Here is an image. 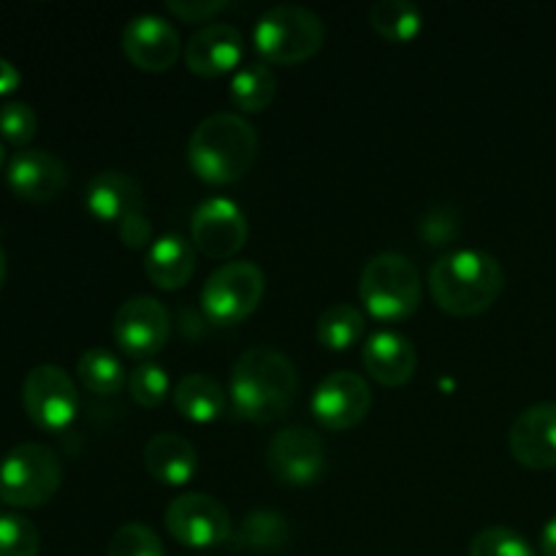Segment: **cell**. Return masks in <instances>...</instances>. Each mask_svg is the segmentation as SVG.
Here are the masks:
<instances>
[{
	"label": "cell",
	"instance_id": "obj_24",
	"mask_svg": "<svg viewBox=\"0 0 556 556\" xmlns=\"http://www.w3.org/2000/svg\"><path fill=\"white\" fill-rule=\"evenodd\" d=\"M369 22L389 41H410L421 30L424 14L413 0H378L369 9Z\"/></svg>",
	"mask_w": 556,
	"mask_h": 556
},
{
	"label": "cell",
	"instance_id": "obj_31",
	"mask_svg": "<svg viewBox=\"0 0 556 556\" xmlns=\"http://www.w3.org/2000/svg\"><path fill=\"white\" fill-rule=\"evenodd\" d=\"M128 389L139 405L155 407L168 396V375L157 362H141L130 369Z\"/></svg>",
	"mask_w": 556,
	"mask_h": 556
},
{
	"label": "cell",
	"instance_id": "obj_25",
	"mask_svg": "<svg viewBox=\"0 0 556 556\" xmlns=\"http://www.w3.org/2000/svg\"><path fill=\"white\" fill-rule=\"evenodd\" d=\"M364 313L353 304H331L320 313L318 326H315V337L329 351H345V348L356 345L364 334Z\"/></svg>",
	"mask_w": 556,
	"mask_h": 556
},
{
	"label": "cell",
	"instance_id": "obj_2",
	"mask_svg": "<svg viewBox=\"0 0 556 556\" xmlns=\"http://www.w3.org/2000/svg\"><path fill=\"white\" fill-rule=\"evenodd\" d=\"M258 155V134L237 112H215L201 119L188 141L190 168L204 182L231 185L250 172Z\"/></svg>",
	"mask_w": 556,
	"mask_h": 556
},
{
	"label": "cell",
	"instance_id": "obj_37",
	"mask_svg": "<svg viewBox=\"0 0 556 556\" xmlns=\"http://www.w3.org/2000/svg\"><path fill=\"white\" fill-rule=\"evenodd\" d=\"M541 554L543 556H556V516L546 521L541 532Z\"/></svg>",
	"mask_w": 556,
	"mask_h": 556
},
{
	"label": "cell",
	"instance_id": "obj_12",
	"mask_svg": "<svg viewBox=\"0 0 556 556\" xmlns=\"http://www.w3.org/2000/svg\"><path fill=\"white\" fill-rule=\"evenodd\" d=\"M112 331L117 345L134 358H150L172 334V315L155 296H130L114 313Z\"/></svg>",
	"mask_w": 556,
	"mask_h": 556
},
{
	"label": "cell",
	"instance_id": "obj_1",
	"mask_svg": "<svg viewBox=\"0 0 556 556\" xmlns=\"http://www.w3.org/2000/svg\"><path fill=\"white\" fill-rule=\"evenodd\" d=\"M231 402L248 421L269 424L296 402L299 375L291 358L271 345L248 348L231 372Z\"/></svg>",
	"mask_w": 556,
	"mask_h": 556
},
{
	"label": "cell",
	"instance_id": "obj_18",
	"mask_svg": "<svg viewBox=\"0 0 556 556\" xmlns=\"http://www.w3.org/2000/svg\"><path fill=\"white\" fill-rule=\"evenodd\" d=\"M362 362L378 383L402 386L413 378L418 358L410 337L394 329H378L364 342Z\"/></svg>",
	"mask_w": 556,
	"mask_h": 556
},
{
	"label": "cell",
	"instance_id": "obj_13",
	"mask_svg": "<svg viewBox=\"0 0 556 556\" xmlns=\"http://www.w3.org/2000/svg\"><path fill=\"white\" fill-rule=\"evenodd\" d=\"M372 405V391L367 380L356 372L326 375L313 394V413L326 429H351L362 421Z\"/></svg>",
	"mask_w": 556,
	"mask_h": 556
},
{
	"label": "cell",
	"instance_id": "obj_30",
	"mask_svg": "<svg viewBox=\"0 0 556 556\" xmlns=\"http://www.w3.org/2000/svg\"><path fill=\"white\" fill-rule=\"evenodd\" d=\"M41 535L36 525L20 514L0 516V556H38Z\"/></svg>",
	"mask_w": 556,
	"mask_h": 556
},
{
	"label": "cell",
	"instance_id": "obj_21",
	"mask_svg": "<svg viewBox=\"0 0 556 556\" xmlns=\"http://www.w3.org/2000/svg\"><path fill=\"white\" fill-rule=\"evenodd\" d=\"M144 465L155 481L182 486L193 478L199 454H195V445L182 434L161 432L144 445Z\"/></svg>",
	"mask_w": 556,
	"mask_h": 556
},
{
	"label": "cell",
	"instance_id": "obj_27",
	"mask_svg": "<svg viewBox=\"0 0 556 556\" xmlns=\"http://www.w3.org/2000/svg\"><path fill=\"white\" fill-rule=\"evenodd\" d=\"M277 81L269 65L248 63L231 76V101L244 112H261L275 101Z\"/></svg>",
	"mask_w": 556,
	"mask_h": 556
},
{
	"label": "cell",
	"instance_id": "obj_29",
	"mask_svg": "<svg viewBox=\"0 0 556 556\" xmlns=\"http://www.w3.org/2000/svg\"><path fill=\"white\" fill-rule=\"evenodd\" d=\"M470 556H538L525 535L510 527H486L470 543Z\"/></svg>",
	"mask_w": 556,
	"mask_h": 556
},
{
	"label": "cell",
	"instance_id": "obj_32",
	"mask_svg": "<svg viewBox=\"0 0 556 556\" xmlns=\"http://www.w3.org/2000/svg\"><path fill=\"white\" fill-rule=\"evenodd\" d=\"M38 119L27 103L22 101H9L0 106V136L11 144L22 147L36 136Z\"/></svg>",
	"mask_w": 556,
	"mask_h": 556
},
{
	"label": "cell",
	"instance_id": "obj_22",
	"mask_svg": "<svg viewBox=\"0 0 556 556\" xmlns=\"http://www.w3.org/2000/svg\"><path fill=\"white\" fill-rule=\"evenodd\" d=\"M233 548L255 554H275L291 543V527L280 510L271 508H255L239 521L237 532L231 535Z\"/></svg>",
	"mask_w": 556,
	"mask_h": 556
},
{
	"label": "cell",
	"instance_id": "obj_20",
	"mask_svg": "<svg viewBox=\"0 0 556 556\" xmlns=\"http://www.w3.org/2000/svg\"><path fill=\"white\" fill-rule=\"evenodd\" d=\"M144 271L152 286L163 288V291H177V288L188 286L195 271V255L190 239H185L177 231L152 239V244L147 248Z\"/></svg>",
	"mask_w": 556,
	"mask_h": 556
},
{
	"label": "cell",
	"instance_id": "obj_4",
	"mask_svg": "<svg viewBox=\"0 0 556 556\" xmlns=\"http://www.w3.org/2000/svg\"><path fill=\"white\" fill-rule=\"evenodd\" d=\"M421 275L407 255L383 250L364 264L358 296L378 320H405L421 304Z\"/></svg>",
	"mask_w": 556,
	"mask_h": 556
},
{
	"label": "cell",
	"instance_id": "obj_17",
	"mask_svg": "<svg viewBox=\"0 0 556 556\" xmlns=\"http://www.w3.org/2000/svg\"><path fill=\"white\" fill-rule=\"evenodd\" d=\"M5 182L25 201H52L65 188V163L47 150H20L9 161Z\"/></svg>",
	"mask_w": 556,
	"mask_h": 556
},
{
	"label": "cell",
	"instance_id": "obj_35",
	"mask_svg": "<svg viewBox=\"0 0 556 556\" xmlns=\"http://www.w3.org/2000/svg\"><path fill=\"white\" fill-rule=\"evenodd\" d=\"M168 11L188 22H201L215 16L228 5V0H168Z\"/></svg>",
	"mask_w": 556,
	"mask_h": 556
},
{
	"label": "cell",
	"instance_id": "obj_10",
	"mask_svg": "<svg viewBox=\"0 0 556 556\" xmlns=\"http://www.w3.org/2000/svg\"><path fill=\"white\" fill-rule=\"evenodd\" d=\"M266 465L277 481L307 486L326 472V445L318 432L302 424H291L269 440Z\"/></svg>",
	"mask_w": 556,
	"mask_h": 556
},
{
	"label": "cell",
	"instance_id": "obj_15",
	"mask_svg": "<svg viewBox=\"0 0 556 556\" xmlns=\"http://www.w3.org/2000/svg\"><path fill=\"white\" fill-rule=\"evenodd\" d=\"M510 454L532 470L556 467V402L527 407L510 427Z\"/></svg>",
	"mask_w": 556,
	"mask_h": 556
},
{
	"label": "cell",
	"instance_id": "obj_16",
	"mask_svg": "<svg viewBox=\"0 0 556 556\" xmlns=\"http://www.w3.org/2000/svg\"><path fill=\"white\" fill-rule=\"evenodd\" d=\"M244 36L231 22H210L185 43V63L199 76H217L242 60Z\"/></svg>",
	"mask_w": 556,
	"mask_h": 556
},
{
	"label": "cell",
	"instance_id": "obj_11",
	"mask_svg": "<svg viewBox=\"0 0 556 556\" xmlns=\"http://www.w3.org/2000/svg\"><path fill=\"white\" fill-rule=\"evenodd\" d=\"M248 217L233 199L210 195L201 201L190 217L193 244L210 258H231L248 242Z\"/></svg>",
	"mask_w": 556,
	"mask_h": 556
},
{
	"label": "cell",
	"instance_id": "obj_39",
	"mask_svg": "<svg viewBox=\"0 0 556 556\" xmlns=\"http://www.w3.org/2000/svg\"><path fill=\"white\" fill-rule=\"evenodd\" d=\"M5 163V147H3V141H0V166H3Z\"/></svg>",
	"mask_w": 556,
	"mask_h": 556
},
{
	"label": "cell",
	"instance_id": "obj_28",
	"mask_svg": "<svg viewBox=\"0 0 556 556\" xmlns=\"http://www.w3.org/2000/svg\"><path fill=\"white\" fill-rule=\"evenodd\" d=\"M106 556H166V548L152 527L141 525V521H128L112 535Z\"/></svg>",
	"mask_w": 556,
	"mask_h": 556
},
{
	"label": "cell",
	"instance_id": "obj_33",
	"mask_svg": "<svg viewBox=\"0 0 556 556\" xmlns=\"http://www.w3.org/2000/svg\"><path fill=\"white\" fill-rule=\"evenodd\" d=\"M418 231H421L424 242L445 244V242H451V239L459 237V215H456L454 206L438 204L421 217V223H418Z\"/></svg>",
	"mask_w": 556,
	"mask_h": 556
},
{
	"label": "cell",
	"instance_id": "obj_5",
	"mask_svg": "<svg viewBox=\"0 0 556 556\" xmlns=\"http://www.w3.org/2000/svg\"><path fill=\"white\" fill-rule=\"evenodd\" d=\"M324 22L302 3L269 5L253 27V43L269 63L291 65L313 58L324 43Z\"/></svg>",
	"mask_w": 556,
	"mask_h": 556
},
{
	"label": "cell",
	"instance_id": "obj_6",
	"mask_svg": "<svg viewBox=\"0 0 556 556\" xmlns=\"http://www.w3.org/2000/svg\"><path fill=\"white\" fill-rule=\"evenodd\" d=\"M63 483L60 456L43 443H22L0 459V500L14 508L49 503Z\"/></svg>",
	"mask_w": 556,
	"mask_h": 556
},
{
	"label": "cell",
	"instance_id": "obj_26",
	"mask_svg": "<svg viewBox=\"0 0 556 556\" xmlns=\"http://www.w3.org/2000/svg\"><path fill=\"white\" fill-rule=\"evenodd\" d=\"M79 380L92 394H117L125 386V367L109 348H90L79 356Z\"/></svg>",
	"mask_w": 556,
	"mask_h": 556
},
{
	"label": "cell",
	"instance_id": "obj_7",
	"mask_svg": "<svg viewBox=\"0 0 556 556\" xmlns=\"http://www.w3.org/2000/svg\"><path fill=\"white\" fill-rule=\"evenodd\" d=\"M264 269L253 261H226L206 277L201 288V307L217 326H231L248 318L264 299Z\"/></svg>",
	"mask_w": 556,
	"mask_h": 556
},
{
	"label": "cell",
	"instance_id": "obj_23",
	"mask_svg": "<svg viewBox=\"0 0 556 556\" xmlns=\"http://www.w3.org/2000/svg\"><path fill=\"white\" fill-rule=\"evenodd\" d=\"M174 405L188 421L210 424L226 413V391L212 375L190 372L174 386Z\"/></svg>",
	"mask_w": 556,
	"mask_h": 556
},
{
	"label": "cell",
	"instance_id": "obj_19",
	"mask_svg": "<svg viewBox=\"0 0 556 556\" xmlns=\"http://www.w3.org/2000/svg\"><path fill=\"white\" fill-rule=\"evenodd\" d=\"M85 206L98 220L119 223L123 217L141 210V185L119 168H106L87 179Z\"/></svg>",
	"mask_w": 556,
	"mask_h": 556
},
{
	"label": "cell",
	"instance_id": "obj_9",
	"mask_svg": "<svg viewBox=\"0 0 556 556\" xmlns=\"http://www.w3.org/2000/svg\"><path fill=\"white\" fill-rule=\"evenodd\" d=\"M166 527L174 541L190 548H212L231 541V514L220 500L204 492H188L166 508Z\"/></svg>",
	"mask_w": 556,
	"mask_h": 556
},
{
	"label": "cell",
	"instance_id": "obj_38",
	"mask_svg": "<svg viewBox=\"0 0 556 556\" xmlns=\"http://www.w3.org/2000/svg\"><path fill=\"white\" fill-rule=\"evenodd\" d=\"M5 269H9V264H5V253H3V248H0V288H3V282H5Z\"/></svg>",
	"mask_w": 556,
	"mask_h": 556
},
{
	"label": "cell",
	"instance_id": "obj_14",
	"mask_svg": "<svg viewBox=\"0 0 556 556\" xmlns=\"http://www.w3.org/2000/svg\"><path fill=\"white\" fill-rule=\"evenodd\" d=\"M123 52L141 71H166L182 52L179 30L161 14H136L123 27Z\"/></svg>",
	"mask_w": 556,
	"mask_h": 556
},
{
	"label": "cell",
	"instance_id": "obj_8",
	"mask_svg": "<svg viewBox=\"0 0 556 556\" xmlns=\"http://www.w3.org/2000/svg\"><path fill=\"white\" fill-rule=\"evenodd\" d=\"M22 405L36 427L47 432H63L79 413V391L63 367L38 364L22 383Z\"/></svg>",
	"mask_w": 556,
	"mask_h": 556
},
{
	"label": "cell",
	"instance_id": "obj_34",
	"mask_svg": "<svg viewBox=\"0 0 556 556\" xmlns=\"http://www.w3.org/2000/svg\"><path fill=\"white\" fill-rule=\"evenodd\" d=\"M119 228V237H123V242L128 244V248L139 250V248H150V239H152V223L147 220L144 212H134V215L123 217V220L117 223Z\"/></svg>",
	"mask_w": 556,
	"mask_h": 556
},
{
	"label": "cell",
	"instance_id": "obj_3",
	"mask_svg": "<svg viewBox=\"0 0 556 556\" xmlns=\"http://www.w3.org/2000/svg\"><path fill=\"white\" fill-rule=\"evenodd\" d=\"M432 296L445 313L478 315L492 307L503 293L505 271L492 253L459 248L440 255L429 269Z\"/></svg>",
	"mask_w": 556,
	"mask_h": 556
},
{
	"label": "cell",
	"instance_id": "obj_36",
	"mask_svg": "<svg viewBox=\"0 0 556 556\" xmlns=\"http://www.w3.org/2000/svg\"><path fill=\"white\" fill-rule=\"evenodd\" d=\"M22 76L20 71H16V65L11 63V60L0 58V96H9V92H14L16 87H20Z\"/></svg>",
	"mask_w": 556,
	"mask_h": 556
}]
</instances>
